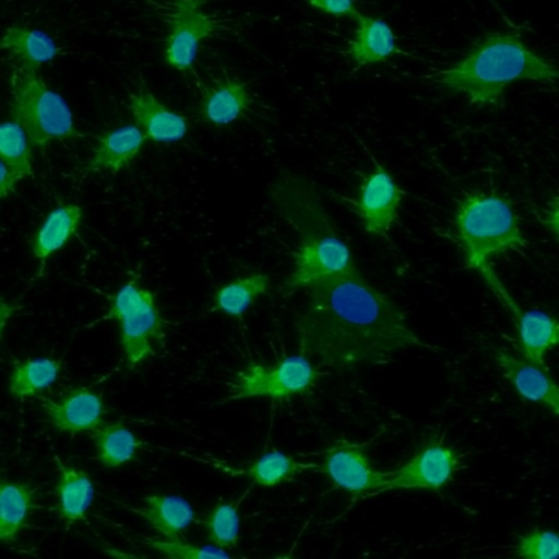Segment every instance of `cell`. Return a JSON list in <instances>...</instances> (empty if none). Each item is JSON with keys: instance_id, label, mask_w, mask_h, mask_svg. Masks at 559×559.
Here are the masks:
<instances>
[{"instance_id": "9a60e30c", "label": "cell", "mask_w": 559, "mask_h": 559, "mask_svg": "<svg viewBox=\"0 0 559 559\" xmlns=\"http://www.w3.org/2000/svg\"><path fill=\"white\" fill-rule=\"evenodd\" d=\"M59 476L55 487L56 506L52 511L66 523L72 524L85 519L95 497V485L91 475L78 467L64 465L59 456H55Z\"/></svg>"}, {"instance_id": "2e32d148", "label": "cell", "mask_w": 559, "mask_h": 559, "mask_svg": "<svg viewBox=\"0 0 559 559\" xmlns=\"http://www.w3.org/2000/svg\"><path fill=\"white\" fill-rule=\"evenodd\" d=\"M82 217L81 205L60 203L35 231L31 247H33L34 257L39 261L38 277H41L46 270L48 258L64 248L69 240L78 235Z\"/></svg>"}, {"instance_id": "6da1fadb", "label": "cell", "mask_w": 559, "mask_h": 559, "mask_svg": "<svg viewBox=\"0 0 559 559\" xmlns=\"http://www.w3.org/2000/svg\"><path fill=\"white\" fill-rule=\"evenodd\" d=\"M308 304L299 319L300 352L332 369L382 365L413 347H427L391 297L360 271L328 274L305 287Z\"/></svg>"}, {"instance_id": "44dd1931", "label": "cell", "mask_w": 559, "mask_h": 559, "mask_svg": "<svg viewBox=\"0 0 559 559\" xmlns=\"http://www.w3.org/2000/svg\"><path fill=\"white\" fill-rule=\"evenodd\" d=\"M142 501L143 507L131 510L146 519L166 540L181 539V533L195 522L194 509L186 498L156 493L144 497Z\"/></svg>"}, {"instance_id": "277c9868", "label": "cell", "mask_w": 559, "mask_h": 559, "mask_svg": "<svg viewBox=\"0 0 559 559\" xmlns=\"http://www.w3.org/2000/svg\"><path fill=\"white\" fill-rule=\"evenodd\" d=\"M454 227L466 270H483L489 265V258L527 247L513 205L500 195H466L459 203Z\"/></svg>"}, {"instance_id": "7402d4cb", "label": "cell", "mask_w": 559, "mask_h": 559, "mask_svg": "<svg viewBox=\"0 0 559 559\" xmlns=\"http://www.w3.org/2000/svg\"><path fill=\"white\" fill-rule=\"evenodd\" d=\"M223 469L229 472L230 475H242L245 478L251 479L252 485L275 487V485L295 479L301 472L318 471V463L300 462L296 457L290 456V454L273 449L262 454L257 461L248 462L240 469L234 471L226 466H223Z\"/></svg>"}, {"instance_id": "3957f363", "label": "cell", "mask_w": 559, "mask_h": 559, "mask_svg": "<svg viewBox=\"0 0 559 559\" xmlns=\"http://www.w3.org/2000/svg\"><path fill=\"white\" fill-rule=\"evenodd\" d=\"M270 192L280 214L299 236L295 271L284 284L288 293L305 288L323 275L357 269L352 251L341 238L312 182L288 173L271 186Z\"/></svg>"}, {"instance_id": "7a4b0ae2", "label": "cell", "mask_w": 559, "mask_h": 559, "mask_svg": "<svg viewBox=\"0 0 559 559\" xmlns=\"http://www.w3.org/2000/svg\"><path fill=\"white\" fill-rule=\"evenodd\" d=\"M557 78V66L532 51L519 35L492 33L478 39L461 61L427 79L483 108L501 107L511 83H555Z\"/></svg>"}, {"instance_id": "8fae6325", "label": "cell", "mask_w": 559, "mask_h": 559, "mask_svg": "<svg viewBox=\"0 0 559 559\" xmlns=\"http://www.w3.org/2000/svg\"><path fill=\"white\" fill-rule=\"evenodd\" d=\"M404 195L405 191L389 170L376 164L373 173L362 181L357 199L349 200V203L367 234L386 236L397 218Z\"/></svg>"}, {"instance_id": "d4e9b609", "label": "cell", "mask_w": 559, "mask_h": 559, "mask_svg": "<svg viewBox=\"0 0 559 559\" xmlns=\"http://www.w3.org/2000/svg\"><path fill=\"white\" fill-rule=\"evenodd\" d=\"M96 449V461L107 469H116L138 456L142 441L124 426V423L104 424L92 432Z\"/></svg>"}, {"instance_id": "f546056e", "label": "cell", "mask_w": 559, "mask_h": 559, "mask_svg": "<svg viewBox=\"0 0 559 559\" xmlns=\"http://www.w3.org/2000/svg\"><path fill=\"white\" fill-rule=\"evenodd\" d=\"M559 552L557 532L535 527L520 535L514 546V557L524 559H555Z\"/></svg>"}, {"instance_id": "603a6c76", "label": "cell", "mask_w": 559, "mask_h": 559, "mask_svg": "<svg viewBox=\"0 0 559 559\" xmlns=\"http://www.w3.org/2000/svg\"><path fill=\"white\" fill-rule=\"evenodd\" d=\"M0 50L11 52L22 68L38 70L55 60L60 48L44 31L11 26L0 38Z\"/></svg>"}, {"instance_id": "4dcf8cb0", "label": "cell", "mask_w": 559, "mask_h": 559, "mask_svg": "<svg viewBox=\"0 0 559 559\" xmlns=\"http://www.w3.org/2000/svg\"><path fill=\"white\" fill-rule=\"evenodd\" d=\"M151 548L157 552L164 554L165 557L179 559H204V558H230L225 549L218 546H194L179 540H151Z\"/></svg>"}, {"instance_id": "9c48e42d", "label": "cell", "mask_w": 559, "mask_h": 559, "mask_svg": "<svg viewBox=\"0 0 559 559\" xmlns=\"http://www.w3.org/2000/svg\"><path fill=\"white\" fill-rule=\"evenodd\" d=\"M461 469V454L443 439H430L396 469L384 471L379 493L391 491H440Z\"/></svg>"}, {"instance_id": "8992f818", "label": "cell", "mask_w": 559, "mask_h": 559, "mask_svg": "<svg viewBox=\"0 0 559 559\" xmlns=\"http://www.w3.org/2000/svg\"><path fill=\"white\" fill-rule=\"evenodd\" d=\"M121 331V348L127 369H134L147 357L155 356V343L165 344L166 322L157 309L155 295L140 287L138 280L131 278L112 297H109L108 314Z\"/></svg>"}, {"instance_id": "4fadbf2b", "label": "cell", "mask_w": 559, "mask_h": 559, "mask_svg": "<svg viewBox=\"0 0 559 559\" xmlns=\"http://www.w3.org/2000/svg\"><path fill=\"white\" fill-rule=\"evenodd\" d=\"M493 360L523 400L545 405L554 415L559 414V389L548 367L511 356L504 349H497Z\"/></svg>"}, {"instance_id": "ffe728a7", "label": "cell", "mask_w": 559, "mask_h": 559, "mask_svg": "<svg viewBox=\"0 0 559 559\" xmlns=\"http://www.w3.org/2000/svg\"><path fill=\"white\" fill-rule=\"evenodd\" d=\"M513 314L519 356L545 365V354L559 341L558 319L535 309L526 312L518 309Z\"/></svg>"}, {"instance_id": "5bb4252c", "label": "cell", "mask_w": 559, "mask_h": 559, "mask_svg": "<svg viewBox=\"0 0 559 559\" xmlns=\"http://www.w3.org/2000/svg\"><path fill=\"white\" fill-rule=\"evenodd\" d=\"M129 108L143 134L153 142H179L190 129L186 117L166 107L151 91L139 90L130 94Z\"/></svg>"}, {"instance_id": "484cf974", "label": "cell", "mask_w": 559, "mask_h": 559, "mask_svg": "<svg viewBox=\"0 0 559 559\" xmlns=\"http://www.w3.org/2000/svg\"><path fill=\"white\" fill-rule=\"evenodd\" d=\"M61 361L50 357L28 358L25 361H13L9 393L15 400L38 395L47 391L59 379Z\"/></svg>"}, {"instance_id": "7c38bea8", "label": "cell", "mask_w": 559, "mask_h": 559, "mask_svg": "<svg viewBox=\"0 0 559 559\" xmlns=\"http://www.w3.org/2000/svg\"><path fill=\"white\" fill-rule=\"evenodd\" d=\"M41 408L57 431L70 436L94 431L105 424L103 396L91 388L70 389L59 401L43 400Z\"/></svg>"}, {"instance_id": "52a82bcc", "label": "cell", "mask_w": 559, "mask_h": 559, "mask_svg": "<svg viewBox=\"0 0 559 559\" xmlns=\"http://www.w3.org/2000/svg\"><path fill=\"white\" fill-rule=\"evenodd\" d=\"M321 376L309 358L300 354L283 358L274 366L249 365L235 374L227 383V401L271 397L286 400L297 393L308 392Z\"/></svg>"}, {"instance_id": "cb8c5ba5", "label": "cell", "mask_w": 559, "mask_h": 559, "mask_svg": "<svg viewBox=\"0 0 559 559\" xmlns=\"http://www.w3.org/2000/svg\"><path fill=\"white\" fill-rule=\"evenodd\" d=\"M35 491L29 484L0 479V544H13L34 510Z\"/></svg>"}, {"instance_id": "e0dca14e", "label": "cell", "mask_w": 559, "mask_h": 559, "mask_svg": "<svg viewBox=\"0 0 559 559\" xmlns=\"http://www.w3.org/2000/svg\"><path fill=\"white\" fill-rule=\"evenodd\" d=\"M252 104L247 83L226 76L205 87L201 99V117L213 126H227L242 117Z\"/></svg>"}, {"instance_id": "1f68e13d", "label": "cell", "mask_w": 559, "mask_h": 559, "mask_svg": "<svg viewBox=\"0 0 559 559\" xmlns=\"http://www.w3.org/2000/svg\"><path fill=\"white\" fill-rule=\"evenodd\" d=\"M310 7L318 9L326 15L336 17H356L358 11L354 0H306Z\"/></svg>"}, {"instance_id": "d6986e66", "label": "cell", "mask_w": 559, "mask_h": 559, "mask_svg": "<svg viewBox=\"0 0 559 559\" xmlns=\"http://www.w3.org/2000/svg\"><path fill=\"white\" fill-rule=\"evenodd\" d=\"M354 38L348 43V55L356 61L357 68L382 63L395 55L396 37L386 21L380 17L362 15L358 12Z\"/></svg>"}, {"instance_id": "836d02e7", "label": "cell", "mask_w": 559, "mask_h": 559, "mask_svg": "<svg viewBox=\"0 0 559 559\" xmlns=\"http://www.w3.org/2000/svg\"><path fill=\"white\" fill-rule=\"evenodd\" d=\"M21 306L9 304L3 297H0V340L3 338V332L7 330L9 319L20 310Z\"/></svg>"}, {"instance_id": "ac0fdd59", "label": "cell", "mask_w": 559, "mask_h": 559, "mask_svg": "<svg viewBox=\"0 0 559 559\" xmlns=\"http://www.w3.org/2000/svg\"><path fill=\"white\" fill-rule=\"evenodd\" d=\"M146 140L143 131L135 126H124L108 131V133L99 135L98 144L94 147V153L83 170L86 173L108 170V173L117 174L118 170L133 162Z\"/></svg>"}, {"instance_id": "f1b7e54d", "label": "cell", "mask_w": 559, "mask_h": 559, "mask_svg": "<svg viewBox=\"0 0 559 559\" xmlns=\"http://www.w3.org/2000/svg\"><path fill=\"white\" fill-rule=\"evenodd\" d=\"M0 160L15 174L17 181L34 177L29 139L16 121L0 124Z\"/></svg>"}, {"instance_id": "83f0119b", "label": "cell", "mask_w": 559, "mask_h": 559, "mask_svg": "<svg viewBox=\"0 0 559 559\" xmlns=\"http://www.w3.org/2000/svg\"><path fill=\"white\" fill-rule=\"evenodd\" d=\"M245 497H247V493H243L239 500L218 501L201 520L205 532H207L209 540L214 546L231 549L238 545L240 533L239 506Z\"/></svg>"}, {"instance_id": "ba28073f", "label": "cell", "mask_w": 559, "mask_h": 559, "mask_svg": "<svg viewBox=\"0 0 559 559\" xmlns=\"http://www.w3.org/2000/svg\"><path fill=\"white\" fill-rule=\"evenodd\" d=\"M204 3L205 0H164L157 4V13L169 26L165 60L179 72L192 69L201 43L221 28V22L205 15Z\"/></svg>"}, {"instance_id": "30bf717a", "label": "cell", "mask_w": 559, "mask_h": 559, "mask_svg": "<svg viewBox=\"0 0 559 559\" xmlns=\"http://www.w3.org/2000/svg\"><path fill=\"white\" fill-rule=\"evenodd\" d=\"M367 445L343 439L318 453V471L326 475L334 488L349 493L353 504L378 496L384 479V471L376 469L371 463Z\"/></svg>"}, {"instance_id": "d6a6232c", "label": "cell", "mask_w": 559, "mask_h": 559, "mask_svg": "<svg viewBox=\"0 0 559 559\" xmlns=\"http://www.w3.org/2000/svg\"><path fill=\"white\" fill-rule=\"evenodd\" d=\"M16 182L15 174L0 160V200L7 199L9 194L15 192Z\"/></svg>"}, {"instance_id": "4316f807", "label": "cell", "mask_w": 559, "mask_h": 559, "mask_svg": "<svg viewBox=\"0 0 559 559\" xmlns=\"http://www.w3.org/2000/svg\"><path fill=\"white\" fill-rule=\"evenodd\" d=\"M269 287L270 277L265 274L257 273L236 278L218 288L214 295V309L229 317L240 318L251 308L253 301L269 292Z\"/></svg>"}, {"instance_id": "5b68a950", "label": "cell", "mask_w": 559, "mask_h": 559, "mask_svg": "<svg viewBox=\"0 0 559 559\" xmlns=\"http://www.w3.org/2000/svg\"><path fill=\"white\" fill-rule=\"evenodd\" d=\"M11 70V114L31 143L44 147L55 140L85 135L74 124L72 109L63 96L52 91L37 70L16 63Z\"/></svg>"}]
</instances>
